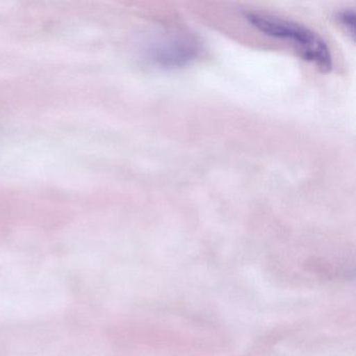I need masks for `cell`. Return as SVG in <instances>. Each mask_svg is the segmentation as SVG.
Segmentation results:
<instances>
[{
    "mask_svg": "<svg viewBox=\"0 0 356 356\" xmlns=\"http://www.w3.org/2000/svg\"><path fill=\"white\" fill-rule=\"evenodd\" d=\"M243 18L262 34L291 43L304 59L323 72L332 68V56L328 45L307 26L260 12H245Z\"/></svg>",
    "mask_w": 356,
    "mask_h": 356,
    "instance_id": "6da1fadb",
    "label": "cell"
},
{
    "mask_svg": "<svg viewBox=\"0 0 356 356\" xmlns=\"http://www.w3.org/2000/svg\"><path fill=\"white\" fill-rule=\"evenodd\" d=\"M200 54L195 39L180 32H170L154 39L145 49L147 60L164 70H174L188 65Z\"/></svg>",
    "mask_w": 356,
    "mask_h": 356,
    "instance_id": "7a4b0ae2",
    "label": "cell"
},
{
    "mask_svg": "<svg viewBox=\"0 0 356 356\" xmlns=\"http://www.w3.org/2000/svg\"><path fill=\"white\" fill-rule=\"evenodd\" d=\"M339 24L345 29L346 32L354 38L355 35V14L352 9H346L337 14Z\"/></svg>",
    "mask_w": 356,
    "mask_h": 356,
    "instance_id": "3957f363",
    "label": "cell"
}]
</instances>
